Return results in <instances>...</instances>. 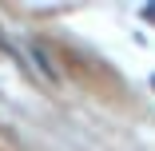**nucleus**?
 <instances>
[{
  "mask_svg": "<svg viewBox=\"0 0 155 151\" xmlns=\"http://www.w3.org/2000/svg\"><path fill=\"white\" fill-rule=\"evenodd\" d=\"M32 60H36V68H40V72H44V76H48L52 84H60V68L52 64V56H48V52H44L40 44H32Z\"/></svg>",
  "mask_w": 155,
  "mask_h": 151,
  "instance_id": "1",
  "label": "nucleus"
}]
</instances>
